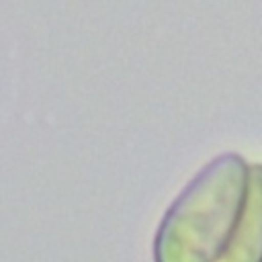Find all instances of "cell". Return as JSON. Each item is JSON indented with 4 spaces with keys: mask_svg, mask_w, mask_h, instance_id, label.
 I'll return each mask as SVG.
<instances>
[{
    "mask_svg": "<svg viewBox=\"0 0 262 262\" xmlns=\"http://www.w3.org/2000/svg\"><path fill=\"white\" fill-rule=\"evenodd\" d=\"M250 184V164L233 151L205 164L166 209L154 235V262H221Z\"/></svg>",
    "mask_w": 262,
    "mask_h": 262,
    "instance_id": "cell-1",
    "label": "cell"
},
{
    "mask_svg": "<svg viewBox=\"0 0 262 262\" xmlns=\"http://www.w3.org/2000/svg\"><path fill=\"white\" fill-rule=\"evenodd\" d=\"M221 262H262V164H250L244 211Z\"/></svg>",
    "mask_w": 262,
    "mask_h": 262,
    "instance_id": "cell-2",
    "label": "cell"
}]
</instances>
